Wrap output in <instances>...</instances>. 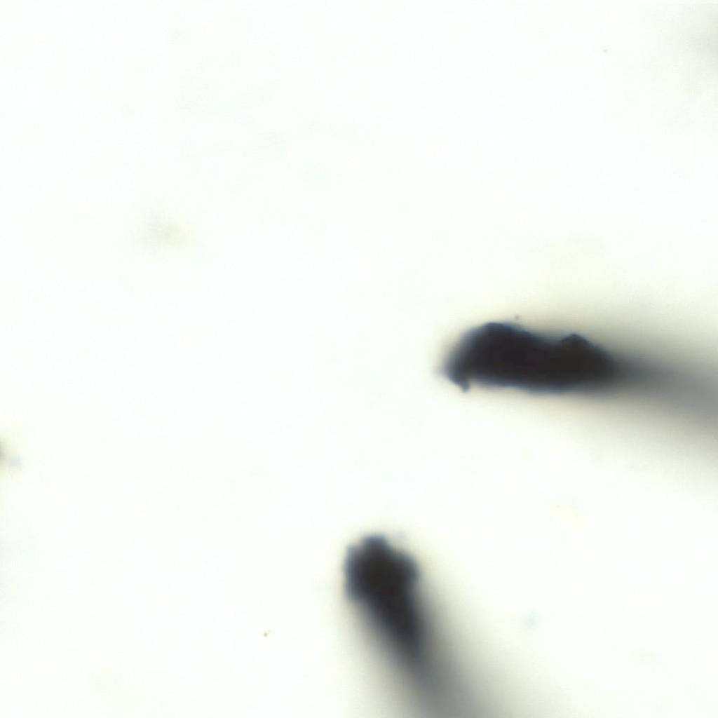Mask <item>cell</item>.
<instances>
[{"label": "cell", "instance_id": "cell-1", "mask_svg": "<svg viewBox=\"0 0 718 718\" xmlns=\"http://www.w3.org/2000/svg\"><path fill=\"white\" fill-rule=\"evenodd\" d=\"M440 372L462 391L477 386L545 395L600 394L622 376L616 356L584 334L509 322L488 323L466 332Z\"/></svg>", "mask_w": 718, "mask_h": 718}, {"label": "cell", "instance_id": "cell-2", "mask_svg": "<svg viewBox=\"0 0 718 718\" xmlns=\"http://www.w3.org/2000/svg\"><path fill=\"white\" fill-rule=\"evenodd\" d=\"M344 590L393 661L413 680L428 670V639L419 596L420 569L381 535L350 546Z\"/></svg>", "mask_w": 718, "mask_h": 718}]
</instances>
